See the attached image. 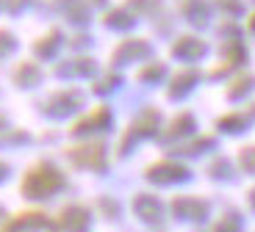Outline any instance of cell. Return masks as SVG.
Masks as SVG:
<instances>
[{"instance_id":"30bf717a","label":"cell","mask_w":255,"mask_h":232,"mask_svg":"<svg viewBox=\"0 0 255 232\" xmlns=\"http://www.w3.org/2000/svg\"><path fill=\"white\" fill-rule=\"evenodd\" d=\"M194 80H197V72H194V69H189V72H178L175 80H172V97L175 100H180V97L194 86Z\"/></svg>"},{"instance_id":"2e32d148","label":"cell","mask_w":255,"mask_h":232,"mask_svg":"<svg viewBox=\"0 0 255 232\" xmlns=\"http://www.w3.org/2000/svg\"><path fill=\"white\" fill-rule=\"evenodd\" d=\"M191 130V116H178V122L172 125V130H169V136H180V133H189Z\"/></svg>"},{"instance_id":"277c9868","label":"cell","mask_w":255,"mask_h":232,"mask_svg":"<svg viewBox=\"0 0 255 232\" xmlns=\"http://www.w3.org/2000/svg\"><path fill=\"white\" fill-rule=\"evenodd\" d=\"M147 177L155 182H175V180H186L189 177V169H183L180 163H158L147 171Z\"/></svg>"},{"instance_id":"6da1fadb","label":"cell","mask_w":255,"mask_h":232,"mask_svg":"<svg viewBox=\"0 0 255 232\" xmlns=\"http://www.w3.org/2000/svg\"><path fill=\"white\" fill-rule=\"evenodd\" d=\"M61 188V174L50 166H36L25 174V182H22V194L31 196V199H45V196L56 194Z\"/></svg>"},{"instance_id":"4fadbf2b","label":"cell","mask_w":255,"mask_h":232,"mask_svg":"<svg viewBox=\"0 0 255 232\" xmlns=\"http://www.w3.org/2000/svg\"><path fill=\"white\" fill-rule=\"evenodd\" d=\"M155 127H158V113H155V111L141 113L139 122H136V130H139V133H153Z\"/></svg>"},{"instance_id":"d6986e66","label":"cell","mask_w":255,"mask_h":232,"mask_svg":"<svg viewBox=\"0 0 255 232\" xmlns=\"http://www.w3.org/2000/svg\"><path fill=\"white\" fill-rule=\"evenodd\" d=\"M158 75H161V67L155 64V67H150V69L141 72V80H158Z\"/></svg>"},{"instance_id":"3957f363","label":"cell","mask_w":255,"mask_h":232,"mask_svg":"<svg viewBox=\"0 0 255 232\" xmlns=\"http://www.w3.org/2000/svg\"><path fill=\"white\" fill-rule=\"evenodd\" d=\"M3 232H56V227H53V221L45 219V216L25 213V216H19V219H14Z\"/></svg>"},{"instance_id":"52a82bcc","label":"cell","mask_w":255,"mask_h":232,"mask_svg":"<svg viewBox=\"0 0 255 232\" xmlns=\"http://www.w3.org/2000/svg\"><path fill=\"white\" fill-rule=\"evenodd\" d=\"M136 213L144 221H158L161 216H164V210H161L158 199H153V196H139V199H136Z\"/></svg>"},{"instance_id":"5b68a950","label":"cell","mask_w":255,"mask_h":232,"mask_svg":"<svg viewBox=\"0 0 255 232\" xmlns=\"http://www.w3.org/2000/svg\"><path fill=\"white\" fill-rule=\"evenodd\" d=\"M89 224V213L83 210V207H67L61 213V227L70 232H83Z\"/></svg>"},{"instance_id":"7c38bea8","label":"cell","mask_w":255,"mask_h":232,"mask_svg":"<svg viewBox=\"0 0 255 232\" xmlns=\"http://www.w3.org/2000/svg\"><path fill=\"white\" fill-rule=\"evenodd\" d=\"M141 53H147V44L144 42H128L120 47V53H117V61H128V58H136L141 56Z\"/></svg>"},{"instance_id":"8992f818","label":"cell","mask_w":255,"mask_h":232,"mask_svg":"<svg viewBox=\"0 0 255 232\" xmlns=\"http://www.w3.org/2000/svg\"><path fill=\"white\" fill-rule=\"evenodd\" d=\"M205 213H208V210H205V202L186 199V196L175 199V216H180V219H203Z\"/></svg>"},{"instance_id":"ba28073f","label":"cell","mask_w":255,"mask_h":232,"mask_svg":"<svg viewBox=\"0 0 255 232\" xmlns=\"http://www.w3.org/2000/svg\"><path fill=\"white\" fill-rule=\"evenodd\" d=\"M203 53H205V44L194 36H183L175 44V56L178 58H200Z\"/></svg>"},{"instance_id":"ac0fdd59","label":"cell","mask_w":255,"mask_h":232,"mask_svg":"<svg viewBox=\"0 0 255 232\" xmlns=\"http://www.w3.org/2000/svg\"><path fill=\"white\" fill-rule=\"evenodd\" d=\"M219 232H239V216H225V221L217 227Z\"/></svg>"},{"instance_id":"9a60e30c","label":"cell","mask_w":255,"mask_h":232,"mask_svg":"<svg viewBox=\"0 0 255 232\" xmlns=\"http://www.w3.org/2000/svg\"><path fill=\"white\" fill-rule=\"evenodd\" d=\"M219 127H222V130H242V127H247V119H244V116H225V119L219 122Z\"/></svg>"},{"instance_id":"44dd1931","label":"cell","mask_w":255,"mask_h":232,"mask_svg":"<svg viewBox=\"0 0 255 232\" xmlns=\"http://www.w3.org/2000/svg\"><path fill=\"white\" fill-rule=\"evenodd\" d=\"M250 25H253V28H255V17H253V19H250Z\"/></svg>"},{"instance_id":"7a4b0ae2","label":"cell","mask_w":255,"mask_h":232,"mask_svg":"<svg viewBox=\"0 0 255 232\" xmlns=\"http://www.w3.org/2000/svg\"><path fill=\"white\" fill-rule=\"evenodd\" d=\"M103 155H106V150H103L100 141H89V144H81L70 150L72 160L78 166H86V169H103Z\"/></svg>"},{"instance_id":"8fae6325","label":"cell","mask_w":255,"mask_h":232,"mask_svg":"<svg viewBox=\"0 0 255 232\" xmlns=\"http://www.w3.org/2000/svg\"><path fill=\"white\" fill-rule=\"evenodd\" d=\"M186 17H189L191 22L203 25L205 19H208V8H205L203 0H191V3H186Z\"/></svg>"},{"instance_id":"e0dca14e","label":"cell","mask_w":255,"mask_h":232,"mask_svg":"<svg viewBox=\"0 0 255 232\" xmlns=\"http://www.w3.org/2000/svg\"><path fill=\"white\" fill-rule=\"evenodd\" d=\"M242 166H244L247 171H255V147L242 150Z\"/></svg>"},{"instance_id":"9c48e42d","label":"cell","mask_w":255,"mask_h":232,"mask_svg":"<svg viewBox=\"0 0 255 232\" xmlns=\"http://www.w3.org/2000/svg\"><path fill=\"white\" fill-rule=\"evenodd\" d=\"M103 125H109V111H106V108H97L95 113L86 116V122H75V125H72V133H83V130L103 127Z\"/></svg>"},{"instance_id":"ffe728a7","label":"cell","mask_w":255,"mask_h":232,"mask_svg":"<svg viewBox=\"0 0 255 232\" xmlns=\"http://www.w3.org/2000/svg\"><path fill=\"white\" fill-rule=\"evenodd\" d=\"M250 199H253V205H255V191H253V194H250Z\"/></svg>"},{"instance_id":"5bb4252c","label":"cell","mask_w":255,"mask_h":232,"mask_svg":"<svg viewBox=\"0 0 255 232\" xmlns=\"http://www.w3.org/2000/svg\"><path fill=\"white\" fill-rule=\"evenodd\" d=\"M250 86H253V77H250V75H242L239 80L230 83V97H239L242 91H247Z\"/></svg>"}]
</instances>
